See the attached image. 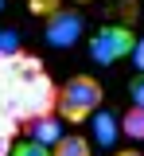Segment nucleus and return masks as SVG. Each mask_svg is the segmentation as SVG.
Wrapping results in <instances>:
<instances>
[{"instance_id": "f257e3e1", "label": "nucleus", "mask_w": 144, "mask_h": 156, "mask_svg": "<svg viewBox=\"0 0 144 156\" xmlns=\"http://www.w3.org/2000/svg\"><path fill=\"white\" fill-rule=\"evenodd\" d=\"M55 105H59V86H55V78L47 74V70L0 86V113H8L12 121H20V125H31L39 117L55 113Z\"/></svg>"}, {"instance_id": "f03ea898", "label": "nucleus", "mask_w": 144, "mask_h": 156, "mask_svg": "<svg viewBox=\"0 0 144 156\" xmlns=\"http://www.w3.org/2000/svg\"><path fill=\"white\" fill-rule=\"evenodd\" d=\"M101 101H105V86L94 74H70L59 86V105H55V113H59L66 125H86L90 117L101 109Z\"/></svg>"}, {"instance_id": "7ed1b4c3", "label": "nucleus", "mask_w": 144, "mask_h": 156, "mask_svg": "<svg viewBox=\"0 0 144 156\" xmlns=\"http://www.w3.org/2000/svg\"><path fill=\"white\" fill-rule=\"evenodd\" d=\"M86 47H90V58H94L98 66H113V62H121V58H132L136 35H132L129 23H109L101 31H94Z\"/></svg>"}, {"instance_id": "20e7f679", "label": "nucleus", "mask_w": 144, "mask_h": 156, "mask_svg": "<svg viewBox=\"0 0 144 156\" xmlns=\"http://www.w3.org/2000/svg\"><path fill=\"white\" fill-rule=\"evenodd\" d=\"M82 35H86V16H82L78 4H62L59 12H51V16L43 20V39H47V47H55V51L74 47Z\"/></svg>"}, {"instance_id": "39448f33", "label": "nucleus", "mask_w": 144, "mask_h": 156, "mask_svg": "<svg viewBox=\"0 0 144 156\" xmlns=\"http://www.w3.org/2000/svg\"><path fill=\"white\" fill-rule=\"evenodd\" d=\"M90 140H94V144H101V148H109V144H113V136L121 133V121H117V117H109V113H101V109H98V113L90 117Z\"/></svg>"}, {"instance_id": "423d86ee", "label": "nucleus", "mask_w": 144, "mask_h": 156, "mask_svg": "<svg viewBox=\"0 0 144 156\" xmlns=\"http://www.w3.org/2000/svg\"><path fill=\"white\" fill-rule=\"evenodd\" d=\"M51 156H94V140L86 133H62L59 144H51Z\"/></svg>"}, {"instance_id": "0eeeda50", "label": "nucleus", "mask_w": 144, "mask_h": 156, "mask_svg": "<svg viewBox=\"0 0 144 156\" xmlns=\"http://www.w3.org/2000/svg\"><path fill=\"white\" fill-rule=\"evenodd\" d=\"M59 121H62L59 113H47V117H39V121H31L27 129H31V136L43 140V144H59V140H62V125H59Z\"/></svg>"}, {"instance_id": "6e6552de", "label": "nucleus", "mask_w": 144, "mask_h": 156, "mask_svg": "<svg viewBox=\"0 0 144 156\" xmlns=\"http://www.w3.org/2000/svg\"><path fill=\"white\" fill-rule=\"evenodd\" d=\"M121 133L129 140H144V105H129L121 113Z\"/></svg>"}, {"instance_id": "1a4fd4ad", "label": "nucleus", "mask_w": 144, "mask_h": 156, "mask_svg": "<svg viewBox=\"0 0 144 156\" xmlns=\"http://www.w3.org/2000/svg\"><path fill=\"white\" fill-rule=\"evenodd\" d=\"M20 121H12L8 113H0V156H12V148H16V140H20Z\"/></svg>"}, {"instance_id": "9d476101", "label": "nucleus", "mask_w": 144, "mask_h": 156, "mask_svg": "<svg viewBox=\"0 0 144 156\" xmlns=\"http://www.w3.org/2000/svg\"><path fill=\"white\" fill-rule=\"evenodd\" d=\"M12 156H51V144H43V140H35V136H27V140H16V148H12Z\"/></svg>"}, {"instance_id": "9b49d317", "label": "nucleus", "mask_w": 144, "mask_h": 156, "mask_svg": "<svg viewBox=\"0 0 144 156\" xmlns=\"http://www.w3.org/2000/svg\"><path fill=\"white\" fill-rule=\"evenodd\" d=\"M27 8H31L39 20H47L51 12H59V8H62V0H27Z\"/></svg>"}, {"instance_id": "f8f14e48", "label": "nucleus", "mask_w": 144, "mask_h": 156, "mask_svg": "<svg viewBox=\"0 0 144 156\" xmlns=\"http://www.w3.org/2000/svg\"><path fill=\"white\" fill-rule=\"evenodd\" d=\"M129 98H132V105H144V74L140 70L129 78Z\"/></svg>"}, {"instance_id": "ddd939ff", "label": "nucleus", "mask_w": 144, "mask_h": 156, "mask_svg": "<svg viewBox=\"0 0 144 156\" xmlns=\"http://www.w3.org/2000/svg\"><path fill=\"white\" fill-rule=\"evenodd\" d=\"M132 66L144 74V39H136V51H132Z\"/></svg>"}, {"instance_id": "4468645a", "label": "nucleus", "mask_w": 144, "mask_h": 156, "mask_svg": "<svg viewBox=\"0 0 144 156\" xmlns=\"http://www.w3.org/2000/svg\"><path fill=\"white\" fill-rule=\"evenodd\" d=\"M109 156H144L140 148H117V152H109Z\"/></svg>"}, {"instance_id": "2eb2a0df", "label": "nucleus", "mask_w": 144, "mask_h": 156, "mask_svg": "<svg viewBox=\"0 0 144 156\" xmlns=\"http://www.w3.org/2000/svg\"><path fill=\"white\" fill-rule=\"evenodd\" d=\"M70 4H78V8H86V4H94V0H70Z\"/></svg>"}, {"instance_id": "dca6fc26", "label": "nucleus", "mask_w": 144, "mask_h": 156, "mask_svg": "<svg viewBox=\"0 0 144 156\" xmlns=\"http://www.w3.org/2000/svg\"><path fill=\"white\" fill-rule=\"evenodd\" d=\"M0 12H4V0H0Z\"/></svg>"}, {"instance_id": "f3484780", "label": "nucleus", "mask_w": 144, "mask_h": 156, "mask_svg": "<svg viewBox=\"0 0 144 156\" xmlns=\"http://www.w3.org/2000/svg\"><path fill=\"white\" fill-rule=\"evenodd\" d=\"M0 39H4V27H0Z\"/></svg>"}]
</instances>
